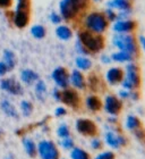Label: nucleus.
<instances>
[{
  "instance_id": "e433bc0d",
  "label": "nucleus",
  "mask_w": 145,
  "mask_h": 159,
  "mask_svg": "<svg viewBox=\"0 0 145 159\" xmlns=\"http://www.w3.org/2000/svg\"><path fill=\"white\" fill-rule=\"evenodd\" d=\"M76 49H77V52L81 53L82 56H85V55H90V51L86 49L85 47L83 46L82 43L79 42L78 40H77V42H76Z\"/></svg>"
},
{
  "instance_id": "f8f14e48",
  "label": "nucleus",
  "mask_w": 145,
  "mask_h": 159,
  "mask_svg": "<svg viewBox=\"0 0 145 159\" xmlns=\"http://www.w3.org/2000/svg\"><path fill=\"white\" fill-rule=\"evenodd\" d=\"M106 143L111 148H121V147L127 144V139L121 134H117V133L108 131L104 135Z\"/></svg>"
},
{
  "instance_id": "7c9ffc66",
  "label": "nucleus",
  "mask_w": 145,
  "mask_h": 159,
  "mask_svg": "<svg viewBox=\"0 0 145 159\" xmlns=\"http://www.w3.org/2000/svg\"><path fill=\"white\" fill-rule=\"evenodd\" d=\"M1 106H2V109L3 111L7 114V115H9V116H13V117H17V114H16V110H15V108H14L11 105H10L8 101H2V103H1Z\"/></svg>"
},
{
  "instance_id": "bb28decb",
  "label": "nucleus",
  "mask_w": 145,
  "mask_h": 159,
  "mask_svg": "<svg viewBox=\"0 0 145 159\" xmlns=\"http://www.w3.org/2000/svg\"><path fill=\"white\" fill-rule=\"evenodd\" d=\"M31 33L33 34V37L36 38V39H42L46 35V30L42 25H35V26L32 27Z\"/></svg>"
},
{
  "instance_id": "58836bf2",
  "label": "nucleus",
  "mask_w": 145,
  "mask_h": 159,
  "mask_svg": "<svg viewBox=\"0 0 145 159\" xmlns=\"http://www.w3.org/2000/svg\"><path fill=\"white\" fill-rule=\"evenodd\" d=\"M50 18H51V22H52V23H55V24H59L60 22L63 20V17L60 16L59 14H56V13L51 14Z\"/></svg>"
},
{
  "instance_id": "20e7f679",
  "label": "nucleus",
  "mask_w": 145,
  "mask_h": 159,
  "mask_svg": "<svg viewBox=\"0 0 145 159\" xmlns=\"http://www.w3.org/2000/svg\"><path fill=\"white\" fill-rule=\"evenodd\" d=\"M78 41L89 50L90 53H96L101 51L104 47V43H106L103 35L92 33L87 30L79 31Z\"/></svg>"
},
{
  "instance_id": "423d86ee",
  "label": "nucleus",
  "mask_w": 145,
  "mask_h": 159,
  "mask_svg": "<svg viewBox=\"0 0 145 159\" xmlns=\"http://www.w3.org/2000/svg\"><path fill=\"white\" fill-rule=\"evenodd\" d=\"M102 107L104 108L106 113L109 114L110 116H117L122 109V102L118 97L113 96V94H109L104 98Z\"/></svg>"
},
{
  "instance_id": "393cba45",
  "label": "nucleus",
  "mask_w": 145,
  "mask_h": 159,
  "mask_svg": "<svg viewBox=\"0 0 145 159\" xmlns=\"http://www.w3.org/2000/svg\"><path fill=\"white\" fill-rule=\"evenodd\" d=\"M5 61H6V66L8 70H11L15 66V56L9 50L5 51Z\"/></svg>"
},
{
  "instance_id": "c03bdc74",
  "label": "nucleus",
  "mask_w": 145,
  "mask_h": 159,
  "mask_svg": "<svg viewBox=\"0 0 145 159\" xmlns=\"http://www.w3.org/2000/svg\"><path fill=\"white\" fill-rule=\"evenodd\" d=\"M8 68H7L6 64L5 63H0V75H3V74L6 73Z\"/></svg>"
},
{
  "instance_id": "72a5a7b5",
  "label": "nucleus",
  "mask_w": 145,
  "mask_h": 159,
  "mask_svg": "<svg viewBox=\"0 0 145 159\" xmlns=\"http://www.w3.org/2000/svg\"><path fill=\"white\" fill-rule=\"evenodd\" d=\"M133 133L136 136V139L139 140L141 142H145V129H143L142 127H139V129L133 131Z\"/></svg>"
},
{
  "instance_id": "ea45409f",
  "label": "nucleus",
  "mask_w": 145,
  "mask_h": 159,
  "mask_svg": "<svg viewBox=\"0 0 145 159\" xmlns=\"http://www.w3.org/2000/svg\"><path fill=\"white\" fill-rule=\"evenodd\" d=\"M129 97H130V91L128 90L122 89L119 91V99H129Z\"/></svg>"
},
{
  "instance_id": "f03ea898",
  "label": "nucleus",
  "mask_w": 145,
  "mask_h": 159,
  "mask_svg": "<svg viewBox=\"0 0 145 159\" xmlns=\"http://www.w3.org/2000/svg\"><path fill=\"white\" fill-rule=\"evenodd\" d=\"M85 30L92 33L103 35L109 29V20L102 11H91L85 16Z\"/></svg>"
},
{
  "instance_id": "cd10ccee",
  "label": "nucleus",
  "mask_w": 145,
  "mask_h": 159,
  "mask_svg": "<svg viewBox=\"0 0 145 159\" xmlns=\"http://www.w3.org/2000/svg\"><path fill=\"white\" fill-rule=\"evenodd\" d=\"M24 146H25V149H26V152L30 155V156L34 157L36 155V147L34 144L33 141H31L29 139L24 140Z\"/></svg>"
},
{
  "instance_id": "aec40b11",
  "label": "nucleus",
  "mask_w": 145,
  "mask_h": 159,
  "mask_svg": "<svg viewBox=\"0 0 145 159\" xmlns=\"http://www.w3.org/2000/svg\"><path fill=\"white\" fill-rule=\"evenodd\" d=\"M76 66L81 72H85V70H90L92 67V61L89 59L86 56H78L76 58Z\"/></svg>"
},
{
  "instance_id": "ddd939ff",
  "label": "nucleus",
  "mask_w": 145,
  "mask_h": 159,
  "mask_svg": "<svg viewBox=\"0 0 145 159\" xmlns=\"http://www.w3.org/2000/svg\"><path fill=\"white\" fill-rule=\"evenodd\" d=\"M122 79H124V70L119 67H111L106 73L107 82L111 85H117L121 83Z\"/></svg>"
},
{
  "instance_id": "de8ad7c7",
  "label": "nucleus",
  "mask_w": 145,
  "mask_h": 159,
  "mask_svg": "<svg viewBox=\"0 0 145 159\" xmlns=\"http://www.w3.org/2000/svg\"><path fill=\"white\" fill-rule=\"evenodd\" d=\"M93 2H102L103 0H92Z\"/></svg>"
},
{
  "instance_id": "a211bd4d",
  "label": "nucleus",
  "mask_w": 145,
  "mask_h": 159,
  "mask_svg": "<svg viewBox=\"0 0 145 159\" xmlns=\"http://www.w3.org/2000/svg\"><path fill=\"white\" fill-rule=\"evenodd\" d=\"M111 59L112 61H116V63H133L135 57L132 56L130 53L125 52V51H117V52H113L111 55Z\"/></svg>"
},
{
  "instance_id": "4be33fe9",
  "label": "nucleus",
  "mask_w": 145,
  "mask_h": 159,
  "mask_svg": "<svg viewBox=\"0 0 145 159\" xmlns=\"http://www.w3.org/2000/svg\"><path fill=\"white\" fill-rule=\"evenodd\" d=\"M37 79H39L37 74H36L35 72H33V70H25L22 72V80H23L25 83H27V84H31V83L36 81Z\"/></svg>"
},
{
  "instance_id": "1a4fd4ad",
  "label": "nucleus",
  "mask_w": 145,
  "mask_h": 159,
  "mask_svg": "<svg viewBox=\"0 0 145 159\" xmlns=\"http://www.w3.org/2000/svg\"><path fill=\"white\" fill-rule=\"evenodd\" d=\"M39 153L42 159H58L59 151L51 141H42L39 144Z\"/></svg>"
},
{
  "instance_id": "6ab92c4d",
  "label": "nucleus",
  "mask_w": 145,
  "mask_h": 159,
  "mask_svg": "<svg viewBox=\"0 0 145 159\" xmlns=\"http://www.w3.org/2000/svg\"><path fill=\"white\" fill-rule=\"evenodd\" d=\"M56 34L59 39L67 41V40H70L72 38V30L67 25H59L57 27Z\"/></svg>"
},
{
  "instance_id": "f3484780",
  "label": "nucleus",
  "mask_w": 145,
  "mask_h": 159,
  "mask_svg": "<svg viewBox=\"0 0 145 159\" xmlns=\"http://www.w3.org/2000/svg\"><path fill=\"white\" fill-rule=\"evenodd\" d=\"M1 88L5 89L8 92L13 93V94H20V91H22V88H20V83H17L15 80H3L1 81Z\"/></svg>"
},
{
  "instance_id": "6e6552de",
  "label": "nucleus",
  "mask_w": 145,
  "mask_h": 159,
  "mask_svg": "<svg viewBox=\"0 0 145 159\" xmlns=\"http://www.w3.org/2000/svg\"><path fill=\"white\" fill-rule=\"evenodd\" d=\"M136 29H137V23L134 20H118L112 24V30L118 34L134 33Z\"/></svg>"
},
{
  "instance_id": "4468645a",
  "label": "nucleus",
  "mask_w": 145,
  "mask_h": 159,
  "mask_svg": "<svg viewBox=\"0 0 145 159\" xmlns=\"http://www.w3.org/2000/svg\"><path fill=\"white\" fill-rule=\"evenodd\" d=\"M69 84H72L75 89L84 90L86 88V80L81 70H72L69 75Z\"/></svg>"
},
{
  "instance_id": "c85d7f7f",
  "label": "nucleus",
  "mask_w": 145,
  "mask_h": 159,
  "mask_svg": "<svg viewBox=\"0 0 145 159\" xmlns=\"http://www.w3.org/2000/svg\"><path fill=\"white\" fill-rule=\"evenodd\" d=\"M103 14H104V16L107 17V20H109V23H113V22H116V20H118V13L116 11L115 9H112V8H106V10L103 11Z\"/></svg>"
},
{
  "instance_id": "79ce46f5",
  "label": "nucleus",
  "mask_w": 145,
  "mask_h": 159,
  "mask_svg": "<svg viewBox=\"0 0 145 159\" xmlns=\"http://www.w3.org/2000/svg\"><path fill=\"white\" fill-rule=\"evenodd\" d=\"M11 5V0H0V7L2 8H7Z\"/></svg>"
},
{
  "instance_id": "412c9836",
  "label": "nucleus",
  "mask_w": 145,
  "mask_h": 159,
  "mask_svg": "<svg viewBox=\"0 0 145 159\" xmlns=\"http://www.w3.org/2000/svg\"><path fill=\"white\" fill-rule=\"evenodd\" d=\"M126 129H128L129 131H135V129L142 127V123H141V119L137 116H134V115H129L127 118H126L125 122Z\"/></svg>"
},
{
  "instance_id": "c756f323",
  "label": "nucleus",
  "mask_w": 145,
  "mask_h": 159,
  "mask_svg": "<svg viewBox=\"0 0 145 159\" xmlns=\"http://www.w3.org/2000/svg\"><path fill=\"white\" fill-rule=\"evenodd\" d=\"M30 0H18L16 13H29Z\"/></svg>"
},
{
  "instance_id": "9d476101",
  "label": "nucleus",
  "mask_w": 145,
  "mask_h": 159,
  "mask_svg": "<svg viewBox=\"0 0 145 159\" xmlns=\"http://www.w3.org/2000/svg\"><path fill=\"white\" fill-rule=\"evenodd\" d=\"M76 129L81 134L86 136H94L98 133V127L95 123L87 118H79L76 122Z\"/></svg>"
},
{
  "instance_id": "a878e982",
  "label": "nucleus",
  "mask_w": 145,
  "mask_h": 159,
  "mask_svg": "<svg viewBox=\"0 0 145 159\" xmlns=\"http://www.w3.org/2000/svg\"><path fill=\"white\" fill-rule=\"evenodd\" d=\"M35 92H36L37 98L44 99V97H46V84H44V82H42V81L37 82V84H36V86H35Z\"/></svg>"
},
{
  "instance_id": "dca6fc26",
  "label": "nucleus",
  "mask_w": 145,
  "mask_h": 159,
  "mask_svg": "<svg viewBox=\"0 0 145 159\" xmlns=\"http://www.w3.org/2000/svg\"><path fill=\"white\" fill-rule=\"evenodd\" d=\"M85 105L89 110L96 113V111L101 110V108H102V100L95 94H91L85 99Z\"/></svg>"
},
{
  "instance_id": "473e14b6",
  "label": "nucleus",
  "mask_w": 145,
  "mask_h": 159,
  "mask_svg": "<svg viewBox=\"0 0 145 159\" xmlns=\"http://www.w3.org/2000/svg\"><path fill=\"white\" fill-rule=\"evenodd\" d=\"M60 144H61V147H63L64 149H67V150L74 148V141H72V139H70L69 136H68V138H64V139L61 140Z\"/></svg>"
},
{
  "instance_id": "2f4dec72",
  "label": "nucleus",
  "mask_w": 145,
  "mask_h": 159,
  "mask_svg": "<svg viewBox=\"0 0 145 159\" xmlns=\"http://www.w3.org/2000/svg\"><path fill=\"white\" fill-rule=\"evenodd\" d=\"M58 135L64 139V138H68L70 135V132H69V129H68V126L63 124V125L59 126V129H58Z\"/></svg>"
},
{
  "instance_id": "0eeeda50",
  "label": "nucleus",
  "mask_w": 145,
  "mask_h": 159,
  "mask_svg": "<svg viewBox=\"0 0 145 159\" xmlns=\"http://www.w3.org/2000/svg\"><path fill=\"white\" fill-rule=\"evenodd\" d=\"M60 101H63L65 105L76 109L81 106V96L76 90L67 88L60 92Z\"/></svg>"
},
{
  "instance_id": "f704fd0d",
  "label": "nucleus",
  "mask_w": 145,
  "mask_h": 159,
  "mask_svg": "<svg viewBox=\"0 0 145 159\" xmlns=\"http://www.w3.org/2000/svg\"><path fill=\"white\" fill-rule=\"evenodd\" d=\"M115 158L116 156L112 151H103L100 155H98L94 159H115Z\"/></svg>"
},
{
  "instance_id": "f257e3e1",
  "label": "nucleus",
  "mask_w": 145,
  "mask_h": 159,
  "mask_svg": "<svg viewBox=\"0 0 145 159\" xmlns=\"http://www.w3.org/2000/svg\"><path fill=\"white\" fill-rule=\"evenodd\" d=\"M90 5L91 0H61L59 5L60 16L67 22H74L81 18Z\"/></svg>"
},
{
  "instance_id": "2eb2a0df",
  "label": "nucleus",
  "mask_w": 145,
  "mask_h": 159,
  "mask_svg": "<svg viewBox=\"0 0 145 159\" xmlns=\"http://www.w3.org/2000/svg\"><path fill=\"white\" fill-rule=\"evenodd\" d=\"M107 6L115 9L116 11L130 10L133 9V0H109Z\"/></svg>"
},
{
  "instance_id": "37998d69",
  "label": "nucleus",
  "mask_w": 145,
  "mask_h": 159,
  "mask_svg": "<svg viewBox=\"0 0 145 159\" xmlns=\"http://www.w3.org/2000/svg\"><path fill=\"white\" fill-rule=\"evenodd\" d=\"M137 41H138V46H141V48L145 51V37L144 35H141Z\"/></svg>"
},
{
  "instance_id": "5701e85b",
  "label": "nucleus",
  "mask_w": 145,
  "mask_h": 159,
  "mask_svg": "<svg viewBox=\"0 0 145 159\" xmlns=\"http://www.w3.org/2000/svg\"><path fill=\"white\" fill-rule=\"evenodd\" d=\"M70 158L72 159H91L90 155L86 152L85 150L81 149V148H72V152H70Z\"/></svg>"
},
{
  "instance_id": "b1692460",
  "label": "nucleus",
  "mask_w": 145,
  "mask_h": 159,
  "mask_svg": "<svg viewBox=\"0 0 145 159\" xmlns=\"http://www.w3.org/2000/svg\"><path fill=\"white\" fill-rule=\"evenodd\" d=\"M87 84H89L90 89L91 90H93V91H98L100 88V84H101V80L96 76V75L92 74V75H90L89 81L86 82V85H87Z\"/></svg>"
},
{
  "instance_id": "a18cd8bd",
  "label": "nucleus",
  "mask_w": 145,
  "mask_h": 159,
  "mask_svg": "<svg viewBox=\"0 0 145 159\" xmlns=\"http://www.w3.org/2000/svg\"><path fill=\"white\" fill-rule=\"evenodd\" d=\"M101 60H102V63L103 64H110L112 61V59H111V57H109V56H102L101 57Z\"/></svg>"
},
{
  "instance_id": "9b49d317",
  "label": "nucleus",
  "mask_w": 145,
  "mask_h": 159,
  "mask_svg": "<svg viewBox=\"0 0 145 159\" xmlns=\"http://www.w3.org/2000/svg\"><path fill=\"white\" fill-rule=\"evenodd\" d=\"M52 79L57 85L61 89H67L69 86V74L64 67H58L53 70Z\"/></svg>"
},
{
  "instance_id": "a19ab883",
  "label": "nucleus",
  "mask_w": 145,
  "mask_h": 159,
  "mask_svg": "<svg viewBox=\"0 0 145 159\" xmlns=\"http://www.w3.org/2000/svg\"><path fill=\"white\" fill-rule=\"evenodd\" d=\"M55 114H56V116H65L67 114V110L66 108H64V107H58L56 109V111H55Z\"/></svg>"
},
{
  "instance_id": "7ed1b4c3",
  "label": "nucleus",
  "mask_w": 145,
  "mask_h": 159,
  "mask_svg": "<svg viewBox=\"0 0 145 159\" xmlns=\"http://www.w3.org/2000/svg\"><path fill=\"white\" fill-rule=\"evenodd\" d=\"M112 43L120 51L128 52L134 57H136L138 55V50H139L138 41H137L135 35H134V33H129V34L116 33L113 35V38H112Z\"/></svg>"
},
{
  "instance_id": "4c0bfd02",
  "label": "nucleus",
  "mask_w": 145,
  "mask_h": 159,
  "mask_svg": "<svg viewBox=\"0 0 145 159\" xmlns=\"http://www.w3.org/2000/svg\"><path fill=\"white\" fill-rule=\"evenodd\" d=\"M91 148L93 150H100L102 149V141L100 139H93L91 141Z\"/></svg>"
},
{
  "instance_id": "49530a36",
  "label": "nucleus",
  "mask_w": 145,
  "mask_h": 159,
  "mask_svg": "<svg viewBox=\"0 0 145 159\" xmlns=\"http://www.w3.org/2000/svg\"><path fill=\"white\" fill-rule=\"evenodd\" d=\"M60 92H61V91H58V90H55V91H53L55 98H56L57 100H59V101H60Z\"/></svg>"
},
{
  "instance_id": "c9c22d12",
  "label": "nucleus",
  "mask_w": 145,
  "mask_h": 159,
  "mask_svg": "<svg viewBox=\"0 0 145 159\" xmlns=\"http://www.w3.org/2000/svg\"><path fill=\"white\" fill-rule=\"evenodd\" d=\"M22 109H23V113L25 116H29L31 113H32V109H33V107L31 105L30 102H27V101H23L22 102Z\"/></svg>"
},
{
  "instance_id": "39448f33",
  "label": "nucleus",
  "mask_w": 145,
  "mask_h": 159,
  "mask_svg": "<svg viewBox=\"0 0 145 159\" xmlns=\"http://www.w3.org/2000/svg\"><path fill=\"white\" fill-rule=\"evenodd\" d=\"M122 89L133 91L137 90L141 85V72L137 64L128 63L124 72V79L121 81Z\"/></svg>"
}]
</instances>
